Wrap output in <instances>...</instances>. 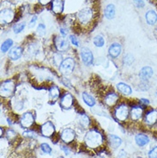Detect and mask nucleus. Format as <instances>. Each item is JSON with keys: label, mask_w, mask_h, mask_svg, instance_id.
Wrapping results in <instances>:
<instances>
[{"label": "nucleus", "mask_w": 157, "mask_h": 158, "mask_svg": "<svg viewBox=\"0 0 157 158\" xmlns=\"http://www.w3.org/2000/svg\"><path fill=\"white\" fill-rule=\"evenodd\" d=\"M54 131H55V128L50 121L46 122L41 127V133L45 137H51L53 135Z\"/></svg>", "instance_id": "10"}, {"label": "nucleus", "mask_w": 157, "mask_h": 158, "mask_svg": "<svg viewBox=\"0 0 157 158\" xmlns=\"http://www.w3.org/2000/svg\"><path fill=\"white\" fill-rule=\"evenodd\" d=\"M79 122L83 127H87L89 125V118L86 114H83L79 118Z\"/></svg>", "instance_id": "29"}, {"label": "nucleus", "mask_w": 157, "mask_h": 158, "mask_svg": "<svg viewBox=\"0 0 157 158\" xmlns=\"http://www.w3.org/2000/svg\"><path fill=\"white\" fill-rule=\"evenodd\" d=\"M145 18L147 23L149 25H153L156 23L157 21V14L154 10H149L146 13Z\"/></svg>", "instance_id": "19"}, {"label": "nucleus", "mask_w": 157, "mask_h": 158, "mask_svg": "<svg viewBox=\"0 0 157 158\" xmlns=\"http://www.w3.org/2000/svg\"><path fill=\"white\" fill-rule=\"evenodd\" d=\"M25 28V23H17L13 26V31L15 34H19L23 31Z\"/></svg>", "instance_id": "30"}, {"label": "nucleus", "mask_w": 157, "mask_h": 158, "mask_svg": "<svg viewBox=\"0 0 157 158\" xmlns=\"http://www.w3.org/2000/svg\"><path fill=\"white\" fill-rule=\"evenodd\" d=\"M62 147V150L65 152V154L66 155H69V151H68V150H67V148L66 147H64V146H61Z\"/></svg>", "instance_id": "42"}, {"label": "nucleus", "mask_w": 157, "mask_h": 158, "mask_svg": "<svg viewBox=\"0 0 157 158\" xmlns=\"http://www.w3.org/2000/svg\"><path fill=\"white\" fill-rule=\"evenodd\" d=\"M64 1L63 0H53L52 1V9L54 13L56 14H60L64 10Z\"/></svg>", "instance_id": "14"}, {"label": "nucleus", "mask_w": 157, "mask_h": 158, "mask_svg": "<svg viewBox=\"0 0 157 158\" xmlns=\"http://www.w3.org/2000/svg\"><path fill=\"white\" fill-rule=\"evenodd\" d=\"M117 88H118V89L120 92H121L122 94H124V95H130L131 94V88L130 87L128 84H126V83H119L117 84Z\"/></svg>", "instance_id": "21"}, {"label": "nucleus", "mask_w": 157, "mask_h": 158, "mask_svg": "<svg viewBox=\"0 0 157 158\" xmlns=\"http://www.w3.org/2000/svg\"><path fill=\"white\" fill-rule=\"evenodd\" d=\"M108 139H109V143H110L111 146L113 147L114 149H117V148H118L121 145V138H119L117 136H115V135H109L108 136Z\"/></svg>", "instance_id": "18"}, {"label": "nucleus", "mask_w": 157, "mask_h": 158, "mask_svg": "<svg viewBox=\"0 0 157 158\" xmlns=\"http://www.w3.org/2000/svg\"><path fill=\"white\" fill-rule=\"evenodd\" d=\"M135 140H136V143H137V144H138V146H144V145H146L149 141V138H148L146 135L143 134L137 135Z\"/></svg>", "instance_id": "22"}, {"label": "nucleus", "mask_w": 157, "mask_h": 158, "mask_svg": "<svg viewBox=\"0 0 157 158\" xmlns=\"http://www.w3.org/2000/svg\"><path fill=\"white\" fill-rule=\"evenodd\" d=\"M142 114H143V109L139 107H133L131 110V113H130L131 118L133 120H138L142 117Z\"/></svg>", "instance_id": "24"}, {"label": "nucleus", "mask_w": 157, "mask_h": 158, "mask_svg": "<svg viewBox=\"0 0 157 158\" xmlns=\"http://www.w3.org/2000/svg\"><path fill=\"white\" fill-rule=\"evenodd\" d=\"M45 29H46V27L43 23H39L37 27V33L39 34V35H43L45 34Z\"/></svg>", "instance_id": "33"}, {"label": "nucleus", "mask_w": 157, "mask_h": 158, "mask_svg": "<svg viewBox=\"0 0 157 158\" xmlns=\"http://www.w3.org/2000/svg\"><path fill=\"white\" fill-rule=\"evenodd\" d=\"M37 21V16H33L32 17V19L30 20V23H29V26L30 27H33L34 25H35V22Z\"/></svg>", "instance_id": "39"}, {"label": "nucleus", "mask_w": 157, "mask_h": 158, "mask_svg": "<svg viewBox=\"0 0 157 158\" xmlns=\"http://www.w3.org/2000/svg\"><path fill=\"white\" fill-rule=\"evenodd\" d=\"M34 121H35V118L31 113L24 114L20 119L21 126L24 128H29L30 127H32V125L34 124Z\"/></svg>", "instance_id": "8"}, {"label": "nucleus", "mask_w": 157, "mask_h": 158, "mask_svg": "<svg viewBox=\"0 0 157 158\" xmlns=\"http://www.w3.org/2000/svg\"><path fill=\"white\" fill-rule=\"evenodd\" d=\"M61 139L63 140L64 143H71L75 139L76 137V133L75 131L71 128H67L62 131V133L60 135Z\"/></svg>", "instance_id": "9"}, {"label": "nucleus", "mask_w": 157, "mask_h": 158, "mask_svg": "<svg viewBox=\"0 0 157 158\" xmlns=\"http://www.w3.org/2000/svg\"><path fill=\"white\" fill-rule=\"evenodd\" d=\"M116 158H127V154L125 150H121V151H119V153Z\"/></svg>", "instance_id": "38"}, {"label": "nucleus", "mask_w": 157, "mask_h": 158, "mask_svg": "<svg viewBox=\"0 0 157 158\" xmlns=\"http://www.w3.org/2000/svg\"><path fill=\"white\" fill-rule=\"evenodd\" d=\"M146 123L149 125H153L157 121V111L153 110L146 115Z\"/></svg>", "instance_id": "20"}, {"label": "nucleus", "mask_w": 157, "mask_h": 158, "mask_svg": "<svg viewBox=\"0 0 157 158\" xmlns=\"http://www.w3.org/2000/svg\"><path fill=\"white\" fill-rule=\"evenodd\" d=\"M12 45H13V40L11 39H8L6 40H4V42L2 43V46H1V51L3 52H6L10 48H11Z\"/></svg>", "instance_id": "26"}, {"label": "nucleus", "mask_w": 157, "mask_h": 158, "mask_svg": "<svg viewBox=\"0 0 157 158\" xmlns=\"http://www.w3.org/2000/svg\"><path fill=\"white\" fill-rule=\"evenodd\" d=\"M55 45L57 49L59 51H65L69 48V44L66 40L60 38V37H57L55 39Z\"/></svg>", "instance_id": "12"}, {"label": "nucleus", "mask_w": 157, "mask_h": 158, "mask_svg": "<svg viewBox=\"0 0 157 158\" xmlns=\"http://www.w3.org/2000/svg\"><path fill=\"white\" fill-rule=\"evenodd\" d=\"M40 149H41V150L43 151L44 153H47V154H51V152H52L51 147L49 146L47 143H41V145H40Z\"/></svg>", "instance_id": "31"}, {"label": "nucleus", "mask_w": 157, "mask_h": 158, "mask_svg": "<svg viewBox=\"0 0 157 158\" xmlns=\"http://www.w3.org/2000/svg\"><path fill=\"white\" fill-rule=\"evenodd\" d=\"M81 58L83 59V63L87 65H90L94 60V56H93L92 52L87 48H83L81 50Z\"/></svg>", "instance_id": "6"}, {"label": "nucleus", "mask_w": 157, "mask_h": 158, "mask_svg": "<svg viewBox=\"0 0 157 158\" xmlns=\"http://www.w3.org/2000/svg\"><path fill=\"white\" fill-rule=\"evenodd\" d=\"M118 96L117 94L115 93H110L106 96V99H105V102L107 106L109 107H112V106H114L115 103L118 102Z\"/></svg>", "instance_id": "17"}, {"label": "nucleus", "mask_w": 157, "mask_h": 158, "mask_svg": "<svg viewBox=\"0 0 157 158\" xmlns=\"http://www.w3.org/2000/svg\"><path fill=\"white\" fill-rule=\"evenodd\" d=\"M149 158H157V146L155 147L153 150L149 153Z\"/></svg>", "instance_id": "34"}, {"label": "nucleus", "mask_w": 157, "mask_h": 158, "mask_svg": "<svg viewBox=\"0 0 157 158\" xmlns=\"http://www.w3.org/2000/svg\"><path fill=\"white\" fill-rule=\"evenodd\" d=\"M23 54V49L22 48H20V47H16V48H13L9 52V57H10V59H11L12 60H16V59H18L22 56Z\"/></svg>", "instance_id": "16"}, {"label": "nucleus", "mask_w": 157, "mask_h": 158, "mask_svg": "<svg viewBox=\"0 0 157 158\" xmlns=\"http://www.w3.org/2000/svg\"><path fill=\"white\" fill-rule=\"evenodd\" d=\"M141 102L144 104H149V101L147 99H141Z\"/></svg>", "instance_id": "43"}, {"label": "nucleus", "mask_w": 157, "mask_h": 158, "mask_svg": "<svg viewBox=\"0 0 157 158\" xmlns=\"http://www.w3.org/2000/svg\"><path fill=\"white\" fill-rule=\"evenodd\" d=\"M109 54H110L113 58H117L120 53H121V46L118 43L112 44L109 48Z\"/></svg>", "instance_id": "15"}, {"label": "nucleus", "mask_w": 157, "mask_h": 158, "mask_svg": "<svg viewBox=\"0 0 157 158\" xmlns=\"http://www.w3.org/2000/svg\"><path fill=\"white\" fill-rule=\"evenodd\" d=\"M6 134H7V137H8L9 139H11L12 138H15L16 137V132L12 130L7 131V133Z\"/></svg>", "instance_id": "37"}, {"label": "nucleus", "mask_w": 157, "mask_h": 158, "mask_svg": "<svg viewBox=\"0 0 157 158\" xmlns=\"http://www.w3.org/2000/svg\"><path fill=\"white\" fill-rule=\"evenodd\" d=\"M115 117L117 119L120 120V121H124L126 120L128 114H129V110H128V107L126 105H120L118 106L116 110H115Z\"/></svg>", "instance_id": "5"}, {"label": "nucleus", "mask_w": 157, "mask_h": 158, "mask_svg": "<svg viewBox=\"0 0 157 158\" xmlns=\"http://www.w3.org/2000/svg\"><path fill=\"white\" fill-rule=\"evenodd\" d=\"M60 33H61V35H62V36L63 37H65V36L67 35V33H68V31H67L65 28H60Z\"/></svg>", "instance_id": "41"}, {"label": "nucleus", "mask_w": 157, "mask_h": 158, "mask_svg": "<svg viewBox=\"0 0 157 158\" xmlns=\"http://www.w3.org/2000/svg\"><path fill=\"white\" fill-rule=\"evenodd\" d=\"M51 1L52 0H39V4H42V5H47V4H49Z\"/></svg>", "instance_id": "40"}, {"label": "nucleus", "mask_w": 157, "mask_h": 158, "mask_svg": "<svg viewBox=\"0 0 157 158\" xmlns=\"http://www.w3.org/2000/svg\"><path fill=\"white\" fill-rule=\"evenodd\" d=\"M85 143L88 146L92 149H95L99 147L103 142V138L101 134L95 130H91L87 132L84 138Z\"/></svg>", "instance_id": "1"}, {"label": "nucleus", "mask_w": 157, "mask_h": 158, "mask_svg": "<svg viewBox=\"0 0 157 158\" xmlns=\"http://www.w3.org/2000/svg\"><path fill=\"white\" fill-rule=\"evenodd\" d=\"M15 13L12 10L10 9H4L1 11V22L3 23H10L14 20Z\"/></svg>", "instance_id": "7"}, {"label": "nucleus", "mask_w": 157, "mask_h": 158, "mask_svg": "<svg viewBox=\"0 0 157 158\" xmlns=\"http://www.w3.org/2000/svg\"><path fill=\"white\" fill-rule=\"evenodd\" d=\"M83 101H84V102L86 103L88 106H89V107L94 106V104H95L94 99L90 95H89L88 93H85V92L83 93Z\"/></svg>", "instance_id": "25"}, {"label": "nucleus", "mask_w": 157, "mask_h": 158, "mask_svg": "<svg viewBox=\"0 0 157 158\" xmlns=\"http://www.w3.org/2000/svg\"><path fill=\"white\" fill-rule=\"evenodd\" d=\"M92 17H93V12L92 10L89 8L83 9L77 14V18L82 24H87L88 23H89L92 20Z\"/></svg>", "instance_id": "4"}, {"label": "nucleus", "mask_w": 157, "mask_h": 158, "mask_svg": "<svg viewBox=\"0 0 157 158\" xmlns=\"http://www.w3.org/2000/svg\"><path fill=\"white\" fill-rule=\"evenodd\" d=\"M72 104H73V97L71 94H65L60 101V105L64 108H70L72 106Z\"/></svg>", "instance_id": "11"}, {"label": "nucleus", "mask_w": 157, "mask_h": 158, "mask_svg": "<svg viewBox=\"0 0 157 158\" xmlns=\"http://www.w3.org/2000/svg\"><path fill=\"white\" fill-rule=\"evenodd\" d=\"M153 70L152 68H150L149 66H145L142 69L139 73V77L142 80H147V79L150 78L153 76Z\"/></svg>", "instance_id": "13"}, {"label": "nucleus", "mask_w": 157, "mask_h": 158, "mask_svg": "<svg viewBox=\"0 0 157 158\" xmlns=\"http://www.w3.org/2000/svg\"><path fill=\"white\" fill-rule=\"evenodd\" d=\"M115 16V6L113 4H108L105 9V16L107 19H113Z\"/></svg>", "instance_id": "23"}, {"label": "nucleus", "mask_w": 157, "mask_h": 158, "mask_svg": "<svg viewBox=\"0 0 157 158\" xmlns=\"http://www.w3.org/2000/svg\"><path fill=\"white\" fill-rule=\"evenodd\" d=\"M75 67V62L73 59L71 58H68V59H64V61H62V63L60 64V72L62 74L64 75H68V74H71V72L73 71Z\"/></svg>", "instance_id": "2"}, {"label": "nucleus", "mask_w": 157, "mask_h": 158, "mask_svg": "<svg viewBox=\"0 0 157 158\" xmlns=\"http://www.w3.org/2000/svg\"><path fill=\"white\" fill-rule=\"evenodd\" d=\"M15 90V83L11 80L5 81L1 84V95L4 97H8L13 94Z\"/></svg>", "instance_id": "3"}, {"label": "nucleus", "mask_w": 157, "mask_h": 158, "mask_svg": "<svg viewBox=\"0 0 157 158\" xmlns=\"http://www.w3.org/2000/svg\"><path fill=\"white\" fill-rule=\"evenodd\" d=\"M50 96L52 99L55 100L59 96V88L56 86H52L50 89Z\"/></svg>", "instance_id": "28"}, {"label": "nucleus", "mask_w": 157, "mask_h": 158, "mask_svg": "<svg viewBox=\"0 0 157 158\" xmlns=\"http://www.w3.org/2000/svg\"><path fill=\"white\" fill-rule=\"evenodd\" d=\"M94 44L96 47H98V48H101V47L104 46V44H105L104 38L101 35L95 36L94 39Z\"/></svg>", "instance_id": "27"}, {"label": "nucleus", "mask_w": 157, "mask_h": 158, "mask_svg": "<svg viewBox=\"0 0 157 158\" xmlns=\"http://www.w3.org/2000/svg\"><path fill=\"white\" fill-rule=\"evenodd\" d=\"M70 40H71V43L73 44L74 46H76V47H78L79 46V41L78 40L76 39V37L74 35H71L70 36Z\"/></svg>", "instance_id": "35"}, {"label": "nucleus", "mask_w": 157, "mask_h": 158, "mask_svg": "<svg viewBox=\"0 0 157 158\" xmlns=\"http://www.w3.org/2000/svg\"><path fill=\"white\" fill-rule=\"evenodd\" d=\"M135 5L138 8H143L144 6V2L143 0H134Z\"/></svg>", "instance_id": "36"}, {"label": "nucleus", "mask_w": 157, "mask_h": 158, "mask_svg": "<svg viewBox=\"0 0 157 158\" xmlns=\"http://www.w3.org/2000/svg\"><path fill=\"white\" fill-rule=\"evenodd\" d=\"M133 61L134 58L131 54H127V55L125 56V58H124V62H125L126 64H128V65H130L131 64L133 63Z\"/></svg>", "instance_id": "32"}]
</instances>
